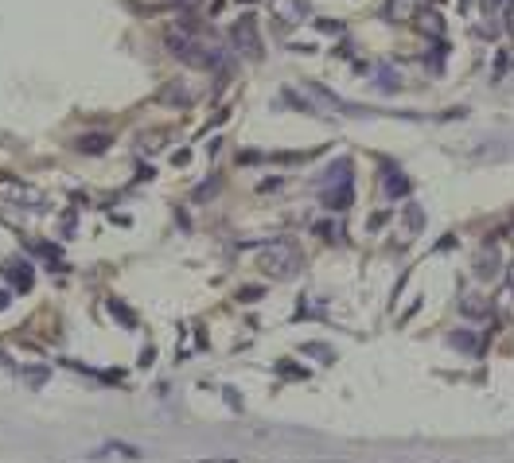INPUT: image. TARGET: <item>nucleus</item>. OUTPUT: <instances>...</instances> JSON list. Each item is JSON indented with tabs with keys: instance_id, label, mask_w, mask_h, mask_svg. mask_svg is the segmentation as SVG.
Here are the masks:
<instances>
[{
	"instance_id": "nucleus-8",
	"label": "nucleus",
	"mask_w": 514,
	"mask_h": 463,
	"mask_svg": "<svg viewBox=\"0 0 514 463\" xmlns=\"http://www.w3.org/2000/svg\"><path fill=\"white\" fill-rule=\"evenodd\" d=\"M315 234H323L328 242H339L343 238V230H339V226H331V222H320V226H315Z\"/></svg>"
},
{
	"instance_id": "nucleus-7",
	"label": "nucleus",
	"mask_w": 514,
	"mask_h": 463,
	"mask_svg": "<svg viewBox=\"0 0 514 463\" xmlns=\"http://www.w3.org/2000/svg\"><path fill=\"white\" fill-rule=\"evenodd\" d=\"M386 191H390V195H405V191H409V183L401 180V172H393V167H386Z\"/></svg>"
},
{
	"instance_id": "nucleus-1",
	"label": "nucleus",
	"mask_w": 514,
	"mask_h": 463,
	"mask_svg": "<svg viewBox=\"0 0 514 463\" xmlns=\"http://www.w3.org/2000/svg\"><path fill=\"white\" fill-rule=\"evenodd\" d=\"M296 265H300L296 245H273V250H265V258H261V269L273 273V277H292Z\"/></svg>"
},
{
	"instance_id": "nucleus-9",
	"label": "nucleus",
	"mask_w": 514,
	"mask_h": 463,
	"mask_svg": "<svg viewBox=\"0 0 514 463\" xmlns=\"http://www.w3.org/2000/svg\"><path fill=\"white\" fill-rule=\"evenodd\" d=\"M463 312H471V315H483L487 308H483V304H479V297H468V304H463Z\"/></svg>"
},
{
	"instance_id": "nucleus-4",
	"label": "nucleus",
	"mask_w": 514,
	"mask_h": 463,
	"mask_svg": "<svg viewBox=\"0 0 514 463\" xmlns=\"http://www.w3.org/2000/svg\"><path fill=\"white\" fill-rule=\"evenodd\" d=\"M421 8V0H386V19H393V24H405V19H413Z\"/></svg>"
},
{
	"instance_id": "nucleus-11",
	"label": "nucleus",
	"mask_w": 514,
	"mask_h": 463,
	"mask_svg": "<svg viewBox=\"0 0 514 463\" xmlns=\"http://www.w3.org/2000/svg\"><path fill=\"white\" fill-rule=\"evenodd\" d=\"M510 32H514V12H510Z\"/></svg>"
},
{
	"instance_id": "nucleus-6",
	"label": "nucleus",
	"mask_w": 514,
	"mask_h": 463,
	"mask_svg": "<svg viewBox=\"0 0 514 463\" xmlns=\"http://www.w3.org/2000/svg\"><path fill=\"white\" fill-rule=\"evenodd\" d=\"M105 144H110V136L94 133V136H82V141H78V149H82V152H105Z\"/></svg>"
},
{
	"instance_id": "nucleus-2",
	"label": "nucleus",
	"mask_w": 514,
	"mask_h": 463,
	"mask_svg": "<svg viewBox=\"0 0 514 463\" xmlns=\"http://www.w3.org/2000/svg\"><path fill=\"white\" fill-rule=\"evenodd\" d=\"M304 102H308L312 113H339V110H351L347 102H339L335 94H328L320 82H304Z\"/></svg>"
},
{
	"instance_id": "nucleus-5",
	"label": "nucleus",
	"mask_w": 514,
	"mask_h": 463,
	"mask_svg": "<svg viewBox=\"0 0 514 463\" xmlns=\"http://www.w3.org/2000/svg\"><path fill=\"white\" fill-rule=\"evenodd\" d=\"M4 273H8V277H12V281L19 284V289H27V284H32V265H19V261H8V265H4Z\"/></svg>"
},
{
	"instance_id": "nucleus-10",
	"label": "nucleus",
	"mask_w": 514,
	"mask_h": 463,
	"mask_svg": "<svg viewBox=\"0 0 514 463\" xmlns=\"http://www.w3.org/2000/svg\"><path fill=\"white\" fill-rule=\"evenodd\" d=\"M4 304H8V297H4V292H0V308H4Z\"/></svg>"
},
{
	"instance_id": "nucleus-3",
	"label": "nucleus",
	"mask_w": 514,
	"mask_h": 463,
	"mask_svg": "<svg viewBox=\"0 0 514 463\" xmlns=\"http://www.w3.org/2000/svg\"><path fill=\"white\" fill-rule=\"evenodd\" d=\"M234 39H238V47H245V55H250V58L261 55V39H257V24H253V16H242V24L234 27Z\"/></svg>"
}]
</instances>
